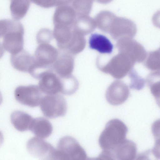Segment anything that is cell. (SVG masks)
<instances>
[{"label": "cell", "instance_id": "cell-1", "mask_svg": "<svg viewBox=\"0 0 160 160\" xmlns=\"http://www.w3.org/2000/svg\"><path fill=\"white\" fill-rule=\"evenodd\" d=\"M128 130L125 124L118 119L109 121L101 132L98 143L103 150L112 151L126 139Z\"/></svg>", "mask_w": 160, "mask_h": 160}, {"label": "cell", "instance_id": "cell-2", "mask_svg": "<svg viewBox=\"0 0 160 160\" xmlns=\"http://www.w3.org/2000/svg\"><path fill=\"white\" fill-rule=\"evenodd\" d=\"M24 29L22 24L16 20L9 19L5 33L3 36L2 46L11 55L23 49Z\"/></svg>", "mask_w": 160, "mask_h": 160}, {"label": "cell", "instance_id": "cell-3", "mask_svg": "<svg viewBox=\"0 0 160 160\" xmlns=\"http://www.w3.org/2000/svg\"><path fill=\"white\" fill-rule=\"evenodd\" d=\"M56 160H83L87 159L86 151L78 141L70 136L59 140L56 149Z\"/></svg>", "mask_w": 160, "mask_h": 160}, {"label": "cell", "instance_id": "cell-4", "mask_svg": "<svg viewBox=\"0 0 160 160\" xmlns=\"http://www.w3.org/2000/svg\"><path fill=\"white\" fill-rule=\"evenodd\" d=\"M134 64L127 56L119 52L105 65L97 66L102 72L109 73L117 79H120L129 73Z\"/></svg>", "mask_w": 160, "mask_h": 160}, {"label": "cell", "instance_id": "cell-5", "mask_svg": "<svg viewBox=\"0 0 160 160\" xmlns=\"http://www.w3.org/2000/svg\"><path fill=\"white\" fill-rule=\"evenodd\" d=\"M40 104L43 115L50 118L63 116L67 112V106L65 99L57 94L42 97Z\"/></svg>", "mask_w": 160, "mask_h": 160}, {"label": "cell", "instance_id": "cell-6", "mask_svg": "<svg viewBox=\"0 0 160 160\" xmlns=\"http://www.w3.org/2000/svg\"><path fill=\"white\" fill-rule=\"evenodd\" d=\"M116 46L119 52L128 57L135 63L146 58V52L143 46L132 38H123L117 40Z\"/></svg>", "mask_w": 160, "mask_h": 160}, {"label": "cell", "instance_id": "cell-7", "mask_svg": "<svg viewBox=\"0 0 160 160\" xmlns=\"http://www.w3.org/2000/svg\"><path fill=\"white\" fill-rule=\"evenodd\" d=\"M28 152L34 157L41 159L56 160V149L50 144L37 137H33L26 145Z\"/></svg>", "mask_w": 160, "mask_h": 160}, {"label": "cell", "instance_id": "cell-8", "mask_svg": "<svg viewBox=\"0 0 160 160\" xmlns=\"http://www.w3.org/2000/svg\"><path fill=\"white\" fill-rule=\"evenodd\" d=\"M137 31L136 24L128 18L116 16L110 26L108 33L115 40L123 38H133Z\"/></svg>", "mask_w": 160, "mask_h": 160}, {"label": "cell", "instance_id": "cell-9", "mask_svg": "<svg viewBox=\"0 0 160 160\" xmlns=\"http://www.w3.org/2000/svg\"><path fill=\"white\" fill-rule=\"evenodd\" d=\"M38 86L31 85L17 87L14 91L16 100L20 103L31 107L38 106L42 97Z\"/></svg>", "mask_w": 160, "mask_h": 160}, {"label": "cell", "instance_id": "cell-10", "mask_svg": "<svg viewBox=\"0 0 160 160\" xmlns=\"http://www.w3.org/2000/svg\"><path fill=\"white\" fill-rule=\"evenodd\" d=\"M129 95V91L127 85L121 81H116L107 89L106 98L110 104L118 106L125 102Z\"/></svg>", "mask_w": 160, "mask_h": 160}, {"label": "cell", "instance_id": "cell-11", "mask_svg": "<svg viewBox=\"0 0 160 160\" xmlns=\"http://www.w3.org/2000/svg\"><path fill=\"white\" fill-rule=\"evenodd\" d=\"M39 79L38 86L43 93L47 95H53L61 92L62 85L60 78L52 70L44 73Z\"/></svg>", "mask_w": 160, "mask_h": 160}, {"label": "cell", "instance_id": "cell-12", "mask_svg": "<svg viewBox=\"0 0 160 160\" xmlns=\"http://www.w3.org/2000/svg\"><path fill=\"white\" fill-rule=\"evenodd\" d=\"M58 51L48 43L40 44L36 48L34 57L35 61L45 66L52 67L59 55Z\"/></svg>", "mask_w": 160, "mask_h": 160}, {"label": "cell", "instance_id": "cell-13", "mask_svg": "<svg viewBox=\"0 0 160 160\" xmlns=\"http://www.w3.org/2000/svg\"><path fill=\"white\" fill-rule=\"evenodd\" d=\"M77 16L72 6L69 5L58 6L53 17L54 25L73 27Z\"/></svg>", "mask_w": 160, "mask_h": 160}, {"label": "cell", "instance_id": "cell-14", "mask_svg": "<svg viewBox=\"0 0 160 160\" xmlns=\"http://www.w3.org/2000/svg\"><path fill=\"white\" fill-rule=\"evenodd\" d=\"M72 54L66 52L58 56L52 65V69L60 77L71 75L74 66V59Z\"/></svg>", "mask_w": 160, "mask_h": 160}, {"label": "cell", "instance_id": "cell-15", "mask_svg": "<svg viewBox=\"0 0 160 160\" xmlns=\"http://www.w3.org/2000/svg\"><path fill=\"white\" fill-rule=\"evenodd\" d=\"M110 152L113 160H133L137 156V146L133 141L126 139Z\"/></svg>", "mask_w": 160, "mask_h": 160}, {"label": "cell", "instance_id": "cell-16", "mask_svg": "<svg viewBox=\"0 0 160 160\" xmlns=\"http://www.w3.org/2000/svg\"><path fill=\"white\" fill-rule=\"evenodd\" d=\"M89 48L102 54L111 53L113 46L110 40L105 36L94 33L91 35L89 39Z\"/></svg>", "mask_w": 160, "mask_h": 160}, {"label": "cell", "instance_id": "cell-17", "mask_svg": "<svg viewBox=\"0 0 160 160\" xmlns=\"http://www.w3.org/2000/svg\"><path fill=\"white\" fill-rule=\"evenodd\" d=\"M34 60V57L23 49L17 54L11 55L10 58L13 67L19 71L24 72H28Z\"/></svg>", "mask_w": 160, "mask_h": 160}, {"label": "cell", "instance_id": "cell-18", "mask_svg": "<svg viewBox=\"0 0 160 160\" xmlns=\"http://www.w3.org/2000/svg\"><path fill=\"white\" fill-rule=\"evenodd\" d=\"M30 130L37 137L43 139L47 138L51 135L53 128L48 119L39 117L33 118Z\"/></svg>", "mask_w": 160, "mask_h": 160}, {"label": "cell", "instance_id": "cell-19", "mask_svg": "<svg viewBox=\"0 0 160 160\" xmlns=\"http://www.w3.org/2000/svg\"><path fill=\"white\" fill-rule=\"evenodd\" d=\"M33 119L30 115L20 111H14L11 116L12 124L17 130L20 132L30 130Z\"/></svg>", "mask_w": 160, "mask_h": 160}, {"label": "cell", "instance_id": "cell-20", "mask_svg": "<svg viewBox=\"0 0 160 160\" xmlns=\"http://www.w3.org/2000/svg\"><path fill=\"white\" fill-rule=\"evenodd\" d=\"M73 27L54 25L53 32V37L57 42L60 49L64 51L72 35Z\"/></svg>", "mask_w": 160, "mask_h": 160}, {"label": "cell", "instance_id": "cell-21", "mask_svg": "<svg viewBox=\"0 0 160 160\" xmlns=\"http://www.w3.org/2000/svg\"><path fill=\"white\" fill-rule=\"evenodd\" d=\"M73 29L84 36L89 34L96 28L94 19L88 15L77 16Z\"/></svg>", "mask_w": 160, "mask_h": 160}, {"label": "cell", "instance_id": "cell-22", "mask_svg": "<svg viewBox=\"0 0 160 160\" xmlns=\"http://www.w3.org/2000/svg\"><path fill=\"white\" fill-rule=\"evenodd\" d=\"M86 44L84 36L73 29L72 38L64 51L76 55L83 51Z\"/></svg>", "mask_w": 160, "mask_h": 160}, {"label": "cell", "instance_id": "cell-23", "mask_svg": "<svg viewBox=\"0 0 160 160\" xmlns=\"http://www.w3.org/2000/svg\"><path fill=\"white\" fill-rule=\"evenodd\" d=\"M30 4V0H11L10 11L16 20L22 19L27 14Z\"/></svg>", "mask_w": 160, "mask_h": 160}, {"label": "cell", "instance_id": "cell-24", "mask_svg": "<svg viewBox=\"0 0 160 160\" xmlns=\"http://www.w3.org/2000/svg\"><path fill=\"white\" fill-rule=\"evenodd\" d=\"M117 16L112 12L107 10L100 11L94 19L97 27L102 32L108 33L110 25Z\"/></svg>", "mask_w": 160, "mask_h": 160}, {"label": "cell", "instance_id": "cell-25", "mask_svg": "<svg viewBox=\"0 0 160 160\" xmlns=\"http://www.w3.org/2000/svg\"><path fill=\"white\" fill-rule=\"evenodd\" d=\"M62 88L61 92L66 95H70L77 90L78 83L75 77L72 75L64 77H60Z\"/></svg>", "mask_w": 160, "mask_h": 160}, {"label": "cell", "instance_id": "cell-26", "mask_svg": "<svg viewBox=\"0 0 160 160\" xmlns=\"http://www.w3.org/2000/svg\"><path fill=\"white\" fill-rule=\"evenodd\" d=\"M94 0H73L72 7L77 16L88 15L92 10Z\"/></svg>", "mask_w": 160, "mask_h": 160}, {"label": "cell", "instance_id": "cell-27", "mask_svg": "<svg viewBox=\"0 0 160 160\" xmlns=\"http://www.w3.org/2000/svg\"><path fill=\"white\" fill-rule=\"evenodd\" d=\"M129 76L131 79L130 88L132 89L140 90L144 87V80L137 74L132 68L129 72Z\"/></svg>", "mask_w": 160, "mask_h": 160}, {"label": "cell", "instance_id": "cell-28", "mask_svg": "<svg viewBox=\"0 0 160 160\" xmlns=\"http://www.w3.org/2000/svg\"><path fill=\"white\" fill-rule=\"evenodd\" d=\"M159 51H155L149 53L146 63L147 68L152 70L159 69Z\"/></svg>", "mask_w": 160, "mask_h": 160}, {"label": "cell", "instance_id": "cell-29", "mask_svg": "<svg viewBox=\"0 0 160 160\" xmlns=\"http://www.w3.org/2000/svg\"><path fill=\"white\" fill-rule=\"evenodd\" d=\"M53 37V32L49 29L43 28L38 33L36 39L39 44L48 43Z\"/></svg>", "mask_w": 160, "mask_h": 160}, {"label": "cell", "instance_id": "cell-30", "mask_svg": "<svg viewBox=\"0 0 160 160\" xmlns=\"http://www.w3.org/2000/svg\"><path fill=\"white\" fill-rule=\"evenodd\" d=\"M157 79L156 80V81H154V82L150 80L148 82L150 88L151 92L155 98L157 102H158V100L159 102L160 88L159 82L158 83Z\"/></svg>", "mask_w": 160, "mask_h": 160}, {"label": "cell", "instance_id": "cell-31", "mask_svg": "<svg viewBox=\"0 0 160 160\" xmlns=\"http://www.w3.org/2000/svg\"><path fill=\"white\" fill-rule=\"evenodd\" d=\"M32 2L44 8H49L56 6L55 0H30Z\"/></svg>", "mask_w": 160, "mask_h": 160}, {"label": "cell", "instance_id": "cell-32", "mask_svg": "<svg viewBox=\"0 0 160 160\" xmlns=\"http://www.w3.org/2000/svg\"><path fill=\"white\" fill-rule=\"evenodd\" d=\"M56 6L68 5L72 2L73 0H55Z\"/></svg>", "mask_w": 160, "mask_h": 160}, {"label": "cell", "instance_id": "cell-33", "mask_svg": "<svg viewBox=\"0 0 160 160\" xmlns=\"http://www.w3.org/2000/svg\"><path fill=\"white\" fill-rule=\"evenodd\" d=\"M97 2L102 4H106L110 3L113 0H95Z\"/></svg>", "mask_w": 160, "mask_h": 160}, {"label": "cell", "instance_id": "cell-34", "mask_svg": "<svg viewBox=\"0 0 160 160\" xmlns=\"http://www.w3.org/2000/svg\"><path fill=\"white\" fill-rule=\"evenodd\" d=\"M4 53V48L0 42V58L3 56Z\"/></svg>", "mask_w": 160, "mask_h": 160}, {"label": "cell", "instance_id": "cell-35", "mask_svg": "<svg viewBox=\"0 0 160 160\" xmlns=\"http://www.w3.org/2000/svg\"><path fill=\"white\" fill-rule=\"evenodd\" d=\"M4 141V138L3 134L0 131V147L2 145Z\"/></svg>", "mask_w": 160, "mask_h": 160}, {"label": "cell", "instance_id": "cell-36", "mask_svg": "<svg viewBox=\"0 0 160 160\" xmlns=\"http://www.w3.org/2000/svg\"><path fill=\"white\" fill-rule=\"evenodd\" d=\"M2 94L0 92V105L2 103Z\"/></svg>", "mask_w": 160, "mask_h": 160}]
</instances>
